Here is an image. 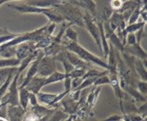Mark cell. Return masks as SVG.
I'll return each instance as SVG.
<instances>
[{
    "mask_svg": "<svg viewBox=\"0 0 147 121\" xmlns=\"http://www.w3.org/2000/svg\"><path fill=\"white\" fill-rule=\"evenodd\" d=\"M51 23H60L64 21V18L60 13L54 7L46 8L42 13Z\"/></svg>",
    "mask_w": 147,
    "mask_h": 121,
    "instance_id": "7",
    "label": "cell"
},
{
    "mask_svg": "<svg viewBox=\"0 0 147 121\" xmlns=\"http://www.w3.org/2000/svg\"><path fill=\"white\" fill-rule=\"evenodd\" d=\"M11 121H21L22 110L20 108H11L9 111Z\"/></svg>",
    "mask_w": 147,
    "mask_h": 121,
    "instance_id": "17",
    "label": "cell"
},
{
    "mask_svg": "<svg viewBox=\"0 0 147 121\" xmlns=\"http://www.w3.org/2000/svg\"><path fill=\"white\" fill-rule=\"evenodd\" d=\"M8 7L22 14H42L43 11L46 9V8H40V7L30 6L26 4H8Z\"/></svg>",
    "mask_w": 147,
    "mask_h": 121,
    "instance_id": "5",
    "label": "cell"
},
{
    "mask_svg": "<svg viewBox=\"0 0 147 121\" xmlns=\"http://www.w3.org/2000/svg\"><path fill=\"white\" fill-rule=\"evenodd\" d=\"M66 76H67L66 74H61V73H57V72H54V73L50 75L48 78H45V85L47 84H50V83H54V82L63 80V79L65 78Z\"/></svg>",
    "mask_w": 147,
    "mask_h": 121,
    "instance_id": "15",
    "label": "cell"
},
{
    "mask_svg": "<svg viewBox=\"0 0 147 121\" xmlns=\"http://www.w3.org/2000/svg\"><path fill=\"white\" fill-rule=\"evenodd\" d=\"M39 97H40V100H41L42 102H43V103H53L54 99H55L56 95H47V94H42V93H40V94H39Z\"/></svg>",
    "mask_w": 147,
    "mask_h": 121,
    "instance_id": "21",
    "label": "cell"
},
{
    "mask_svg": "<svg viewBox=\"0 0 147 121\" xmlns=\"http://www.w3.org/2000/svg\"><path fill=\"white\" fill-rule=\"evenodd\" d=\"M33 46L30 45V44H23L21 45V47H19L17 49V50H16V57L18 60H22L24 58H25L27 56H28L29 54H32V52H34L32 49Z\"/></svg>",
    "mask_w": 147,
    "mask_h": 121,
    "instance_id": "11",
    "label": "cell"
},
{
    "mask_svg": "<svg viewBox=\"0 0 147 121\" xmlns=\"http://www.w3.org/2000/svg\"><path fill=\"white\" fill-rule=\"evenodd\" d=\"M45 77H33L28 83V90L34 93H37L43 85H45Z\"/></svg>",
    "mask_w": 147,
    "mask_h": 121,
    "instance_id": "10",
    "label": "cell"
},
{
    "mask_svg": "<svg viewBox=\"0 0 147 121\" xmlns=\"http://www.w3.org/2000/svg\"><path fill=\"white\" fill-rule=\"evenodd\" d=\"M110 4L113 9L119 10L123 5V1L122 0H111Z\"/></svg>",
    "mask_w": 147,
    "mask_h": 121,
    "instance_id": "23",
    "label": "cell"
},
{
    "mask_svg": "<svg viewBox=\"0 0 147 121\" xmlns=\"http://www.w3.org/2000/svg\"><path fill=\"white\" fill-rule=\"evenodd\" d=\"M21 60L16 58H10V59H3L0 60V68H4V67H11L17 66L20 65Z\"/></svg>",
    "mask_w": 147,
    "mask_h": 121,
    "instance_id": "14",
    "label": "cell"
},
{
    "mask_svg": "<svg viewBox=\"0 0 147 121\" xmlns=\"http://www.w3.org/2000/svg\"><path fill=\"white\" fill-rule=\"evenodd\" d=\"M75 4L84 8L92 17L96 16V4L93 0H78V2Z\"/></svg>",
    "mask_w": 147,
    "mask_h": 121,
    "instance_id": "9",
    "label": "cell"
},
{
    "mask_svg": "<svg viewBox=\"0 0 147 121\" xmlns=\"http://www.w3.org/2000/svg\"><path fill=\"white\" fill-rule=\"evenodd\" d=\"M20 73H17L16 75L15 78L14 79L11 84V88H10V93H9V102L11 103L13 106H16L18 103V100H17V88H16V85H17V80L18 78V76Z\"/></svg>",
    "mask_w": 147,
    "mask_h": 121,
    "instance_id": "13",
    "label": "cell"
},
{
    "mask_svg": "<svg viewBox=\"0 0 147 121\" xmlns=\"http://www.w3.org/2000/svg\"><path fill=\"white\" fill-rule=\"evenodd\" d=\"M145 24V22H139V23H133V24H131L128 26L126 28H125V30H123V36H124V41L125 38H126V35L128 33H134V32L138 31L139 30H140L142 27H143Z\"/></svg>",
    "mask_w": 147,
    "mask_h": 121,
    "instance_id": "16",
    "label": "cell"
},
{
    "mask_svg": "<svg viewBox=\"0 0 147 121\" xmlns=\"http://www.w3.org/2000/svg\"><path fill=\"white\" fill-rule=\"evenodd\" d=\"M83 24L86 27L88 31L89 32L90 35L94 39L95 42H96V44H97L98 48L101 51L102 44L101 42H100L99 29L98 26L94 23V21H93V18H92V16L88 11H86L85 14L83 15Z\"/></svg>",
    "mask_w": 147,
    "mask_h": 121,
    "instance_id": "3",
    "label": "cell"
},
{
    "mask_svg": "<svg viewBox=\"0 0 147 121\" xmlns=\"http://www.w3.org/2000/svg\"><path fill=\"white\" fill-rule=\"evenodd\" d=\"M141 13V7L140 4L137 6L136 8L134 9V10L133 11V12L131 13V17L129 18V24H133V23H135L136 21H137L138 18H139V15H140Z\"/></svg>",
    "mask_w": 147,
    "mask_h": 121,
    "instance_id": "19",
    "label": "cell"
},
{
    "mask_svg": "<svg viewBox=\"0 0 147 121\" xmlns=\"http://www.w3.org/2000/svg\"><path fill=\"white\" fill-rule=\"evenodd\" d=\"M55 71V65L54 60L47 56L42 57L39 62L37 73L40 77H45L50 75Z\"/></svg>",
    "mask_w": 147,
    "mask_h": 121,
    "instance_id": "4",
    "label": "cell"
},
{
    "mask_svg": "<svg viewBox=\"0 0 147 121\" xmlns=\"http://www.w3.org/2000/svg\"><path fill=\"white\" fill-rule=\"evenodd\" d=\"M17 35V34H7V35L1 36V37H0V44H3V43L5 44V43L11 41V40H13Z\"/></svg>",
    "mask_w": 147,
    "mask_h": 121,
    "instance_id": "22",
    "label": "cell"
},
{
    "mask_svg": "<svg viewBox=\"0 0 147 121\" xmlns=\"http://www.w3.org/2000/svg\"><path fill=\"white\" fill-rule=\"evenodd\" d=\"M29 95H30V94H29L27 90L22 88L21 92H20V103H21L22 106L24 108V109H25L27 108Z\"/></svg>",
    "mask_w": 147,
    "mask_h": 121,
    "instance_id": "18",
    "label": "cell"
},
{
    "mask_svg": "<svg viewBox=\"0 0 147 121\" xmlns=\"http://www.w3.org/2000/svg\"><path fill=\"white\" fill-rule=\"evenodd\" d=\"M55 8L60 13L64 19L70 22L71 24H77V25L83 27V15L84 14L80 11L78 5H73L70 3L65 2L64 1L61 4L56 6Z\"/></svg>",
    "mask_w": 147,
    "mask_h": 121,
    "instance_id": "1",
    "label": "cell"
},
{
    "mask_svg": "<svg viewBox=\"0 0 147 121\" xmlns=\"http://www.w3.org/2000/svg\"><path fill=\"white\" fill-rule=\"evenodd\" d=\"M61 1H64V0H61Z\"/></svg>",
    "mask_w": 147,
    "mask_h": 121,
    "instance_id": "27",
    "label": "cell"
},
{
    "mask_svg": "<svg viewBox=\"0 0 147 121\" xmlns=\"http://www.w3.org/2000/svg\"><path fill=\"white\" fill-rule=\"evenodd\" d=\"M29 97H30V100H31L32 104L33 106H35V104H36V99H35V97H34V95H33V94H30V95H29Z\"/></svg>",
    "mask_w": 147,
    "mask_h": 121,
    "instance_id": "26",
    "label": "cell"
},
{
    "mask_svg": "<svg viewBox=\"0 0 147 121\" xmlns=\"http://www.w3.org/2000/svg\"><path fill=\"white\" fill-rule=\"evenodd\" d=\"M63 1L61 0H28L26 4L40 8H50L55 7Z\"/></svg>",
    "mask_w": 147,
    "mask_h": 121,
    "instance_id": "6",
    "label": "cell"
},
{
    "mask_svg": "<svg viewBox=\"0 0 147 121\" xmlns=\"http://www.w3.org/2000/svg\"><path fill=\"white\" fill-rule=\"evenodd\" d=\"M139 87H140L141 90H142L143 93H146V83H140L139 85Z\"/></svg>",
    "mask_w": 147,
    "mask_h": 121,
    "instance_id": "25",
    "label": "cell"
},
{
    "mask_svg": "<svg viewBox=\"0 0 147 121\" xmlns=\"http://www.w3.org/2000/svg\"><path fill=\"white\" fill-rule=\"evenodd\" d=\"M98 27L99 29V32H100V42H101L102 47H103V50H104L105 56H107L109 52V47L108 45L107 40H106V34H105L104 29H103V22H98Z\"/></svg>",
    "mask_w": 147,
    "mask_h": 121,
    "instance_id": "12",
    "label": "cell"
},
{
    "mask_svg": "<svg viewBox=\"0 0 147 121\" xmlns=\"http://www.w3.org/2000/svg\"><path fill=\"white\" fill-rule=\"evenodd\" d=\"M128 37H127V40L128 43L131 45L135 44L136 43V36L134 35V33H128Z\"/></svg>",
    "mask_w": 147,
    "mask_h": 121,
    "instance_id": "24",
    "label": "cell"
},
{
    "mask_svg": "<svg viewBox=\"0 0 147 121\" xmlns=\"http://www.w3.org/2000/svg\"><path fill=\"white\" fill-rule=\"evenodd\" d=\"M44 55V53H40V55H39V57H37V58L34 60V61L33 62L32 65L30 67V70H29L28 73H27V77H26V80H24V83H23V85H22V88L24 87V86L27 85L30 82V80L34 77V76L37 73V70H38V65L39 62H40V59L42 57V56Z\"/></svg>",
    "mask_w": 147,
    "mask_h": 121,
    "instance_id": "8",
    "label": "cell"
},
{
    "mask_svg": "<svg viewBox=\"0 0 147 121\" xmlns=\"http://www.w3.org/2000/svg\"><path fill=\"white\" fill-rule=\"evenodd\" d=\"M67 47L69 50L74 52L77 56H78L81 60L95 63V64L98 65L100 66V67H103V68L108 69V70H110V69L112 68V67H111L109 65H107L106 63H103L101 60L98 58L97 57L93 55V54H91L88 51L85 50L81 46L79 45L77 43V42H71L70 44H67Z\"/></svg>",
    "mask_w": 147,
    "mask_h": 121,
    "instance_id": "2",
    "label": "cell"
},
{
    "mask_svg": "<svg viewBox=\"0 0 147 121\" xmlns=\"http://www.w3.org/2000/svg\"><path fill=\"white\" fill-rule=\"evenodd\" d=\"M66 37H68L70 40H72V42H77V37H78V34L76 31H74V30L71 28L70 27V25L66 28Z\"/></svg>",
    "mask_w": 147,
    "mask_h": 121,
    "instance_id": "20",
    "label": "cell"
}]
</instances>
